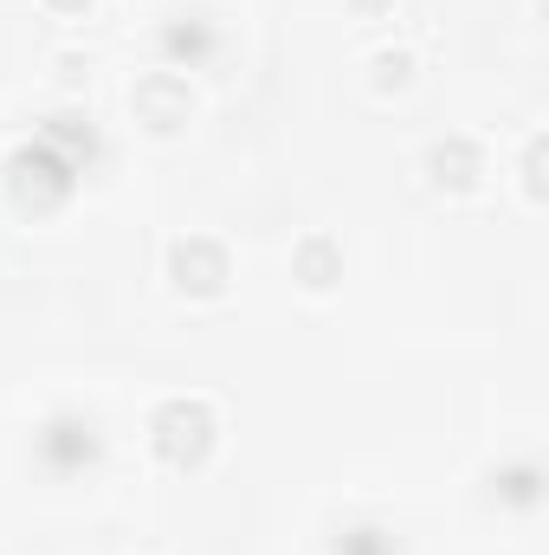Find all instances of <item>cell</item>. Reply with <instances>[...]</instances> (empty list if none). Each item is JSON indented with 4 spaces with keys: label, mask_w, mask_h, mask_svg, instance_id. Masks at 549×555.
<instances>
[{
    "label": "cell",
    "mask_w": 549,
    "mask_h": 555,
    "mask_svg": "<svg viewBox=\"0 0 549 555\" xmlns=\"http://www.w3.org/2000/svg\"><path fill=\"white\" fill-rule=\"evenodd\" d=\"M291 272H297V284H304V291H330V284L343 278V253H336V240H323V233L297 240Z\"/></svg>",
    "instance_id": "9c48e42d"
},
{
    "label": "cell",
    "mask_w": 549,
    "mask_h": 555,
    "mask_svg": "<svg viewBox=\"0 0 549 555\" xmlns=\"http://www.w3.org/2000/svg\"><path fill=\"white\" fill-rule=\"evenodd\" d=\"M130 111H137L142 130H155V137H175V130L194 117L188 78H181V72H149V78H137V91H130Z\"/></svg>",
    "instance_id": "5b68a950"
},
{
    "label": "cell",
    "mask_w": 549,
    "mask_h": 555,
    "mask_svg": "<svg viewBox=\"0 0 549 555\" xmlns=\"http://www.w3.org/2000/svg\"><path fill=\"white\" fill-rule=\"evenodd\" d=\"M356 7H362V13H382V7H388V0H356Z\"/></svg>",
    "instance_id": "2e32d148"
},
{
    "label": "cell",
    "mask_w": 549,
    "mask_h": 555,
    "mask_svg": "<svg viewBox=\"0 0 549 555\" xmlns=\"http://www.w3.org/2000/svg\"><path fill=\"white\" fill-rule=\"evenodd\" d=\"M168 278H175V291H188V297H220L227 291V278H233V259H227V246L220 240H175L168 246Z\"/></svg>",
    "instance_id": "277c9868"
},
{
    "label": "cell",
    "mask_w": 549,
    "mask_h": 555,
    "mask_svg": "<svg viewBox=\"0 0 549 555\" xmlns=\"http://www.w3.org/2000/svg\"><path fill=\"white\" fill-rule=\"evenodd\" d=\"M408 78H413V59H408V52H382V59H375V85H382V91H401Z\"/></svg>",
    "instance_id": "7c38bea8"
},
{
    "label": "cell",
    "mask_w": 549,
    "mask_h": 555,
    "mask_svg": "<svg viewBox=\"0 0 549 555\" xmlns=\"http://www.w3.org/2000/svg\"><path fill=\"white\" fill-rule=\"evenodd\" d=\"M524 194L544 201V137H531V149H524Z\"/></svg>",
    "instance_id": "4fadbf2b"
},
{
    "label": "cell",
    "mask_w": 549,
    "mask_h": 555,
    "mask_svg": "<svg viewBox=\"0 0 549 555\" xmlns=\"http://www.w3.org/2000/svg\"><path fill=\"white\" fill-rule=\"evenodd\" d=\"M162 52H168V65L201 72V65H214V59H220V33H214V20L181 13V20H168V26H162Z\"/></svg>",
    "instance_id": "52a82bcc"
},
{
    "label": "cell",
    "mask_w": 549,
    "mask_h": 555,
    "mask_svg": "<svg viewBox=\"0 0 549 555\" xmlns=\"http://www.w3.org/2000/svg\"><path fill=\"white\" fill-rule=\"evenodd\" d=\"M39 142H46V149H59L72 168H85V162L98 155V130H91V117H85V111H52V117L39 124Z\"/></svg>",
    "instance_id": "ba28073f"
},
{
    "label": "cell",
    "mask_w": 549,
    "mask_h": 555,
    "mask_svg": "<svg viewBox=\"0 0 549 555\" xmlns=\"http://www.w3.org/2000/svg\"><path fill=\"white\" fill-rule=\"evenodd\" d=\"M330 555H401V537L395 530H382V524H356V530H343L336 537V550Z\"/></svg>",
    "instance_id": "8fae6325"
},
{
    "label": "cell",
    "mask_w": 549,
    "mask_h": 555,
    "mask_svg": "<svg viewBox=\"0 0 549 555\" xmlns=\"http://www.w3.org/2000/svg\"><path fill=\"white\" fill-rule=\"evenodd\" d=\"M426 175H433V188H452V194H472L478 188V175H485V149L472 137H446L426 149Z\"/></svg>",
    "instance_id": "8992f818"
},
{
    "label": "cell",
    "mask_w": 549,
    "mask_h": 555,
    "mask_svg": "<svg viewBox=\"0 0 549 555\" xmlns=\"http://www.w3.org/2000/svg\"><path fill=\"white\" fill-rule=\"evenodd\" d=\"M85 72H91V65H85V59H72V52H65V59H59V78H65V85H78V78H85Z\"/></svg>",
    "instance_id": "5bb4252c"
},
{
    "label": "cell",
    "mask_w": 549,
    "mask_h": 555,
    "mask_svg": "<svg viewBox=\"0 0 549 555\" xmlns=\"http://www.w3.org/2000/svg\"><path fill=\"white\" fill-rule=\"evenodd\" d=\"M39 465L52 472V478H78V472H98V459H104V433H98V420L78 414V408H59V414L39 426Z\"/></svg>",
    "instance_id": "3957f363"
},
{
    "label": "cell",
    "mask_w": 549,
    "mask_h": 555,
    "mask_svg": "<svg viewBox=\"0 0 549 555\" xmlns=\"http://www.w3.org/2000/svg\"><path fill=\"white\" fill-rule=\"evenodd\" d=\"M491 491H498V504H518V511H531V504L544 498V472H537L531 459H518V465H505V472L491 478Z\"/></svg>",
    "instance_id": "30bf717a"
},
{
    "label": "cell",
    "mask_w": 549,
    "mask_h": 555,
    "mask_svg": "<svg viewBox=\"0 0 549 555\" xmlns=\"http://www.w3.org/2000/svg\"><path fill=\"white\" fill-rule=\"evenodd\" d=\"M214 439H220V420H214L207 401H162L155 420H149V446H155V459L175 465V472L207 465Z\"/></svg>",
    "instance_id": "7a4b0ae2"
},
{
    "label": "cell",
    "mask_w": 549,
    "mask_h": 555,
    "mask_svg": "<svg viewBox=\"0 0 549 555\" xmlns=\"http://www.w3.org/2000/svg\"><path fill=\"white\" fill-rule=\"evenodd\" d=\"M46 7H52V13H85L91 0H46Z\"/></svg>",
    "instance_id": "9a60e30c"
},
{
    "label": "cell",
    "mask_w": 549,
    "mask_h": 555,
    "mask_svg": "<svg viewBox=\"0 0 549 555\" xmlns=\"http://www.w3.org/2000/svg\"><path fill=\"white\" fill-rule=\"evenodd\" d=\"M72 188H78V168H72L59 149H46V142H20V149L7 155V194H13V207H26V214H52V207L72 201Z\"/></svg>",
    "instance_id": "6da1fadb"
}]
</instances>
